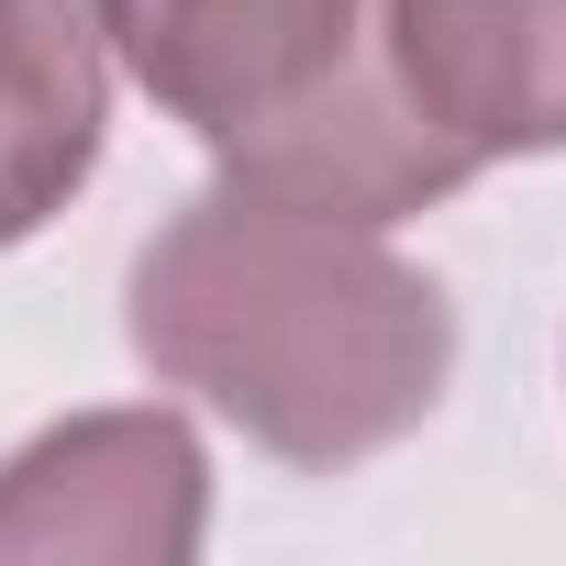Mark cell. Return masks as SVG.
I'll return each mask as SVG.
<instances>
[{"label": "cell", "instance_id": "obj_1", "mask_svg": "<svg viewBox=\"0 0 566 566\" xmlns=\"http://www.w3.org/2000/svg\"><path fill=\"white\" fill-rule=\"evenodd\" d=\"M123 334L156 389H189L255 455L334 478L433 422L455 378L444 277L334 200L211 178L156 222L123 290Z\"/></svg>", "mask_w": 566, "mask_h": 566}, {"label": "cell", "instance_id": "obj_5", "mask_svg": "<svg viewBox=\"0 0 566 566\" xmlns=\"http://www.w3.org/2000/svg\"><path fill=\"white\" fill-rule=\"evenodd\" d=\"M112 56L90 0H0V244H34L101 167Z\"/></svg>", "mask_w": 566, "mask_h": 566}, {"label": "cell", "instance_id": "obj_4", "mask_svg": "<svg viewBox=\"0 0 566 566\" xmlns=\"http://www.w3.org/2000/svg\"><path fill=\"white\" fill-rule=\"evenodd\" d=\"M389 90L467 156H566V0H378Z\"/></svg>", "mask_w": 566, "mask_h": 566}, {"label": "cell", "instance_id": "obj_3", "mask_svg": "<svg viewBox=\"0 0 566 566\" xmlns=\"http://www.w3.org/2000/svg\"><path fill=\"white\" fill-rule=\"evenodd\" d=\"M211 522V455L167 400L45 422L0 467V566H178Z\"/></svg>", "mask_w": 566, "mask_h": 566}, {"label": "cell", "instance_id": "obj_2", "mask_svg": "<svg viewBox=\"0 0 566 566\" xmlns=\"http://www.w3.org/2000/svg\"><path fill=\"white\" fill-rule=\"evenodd\" d=\"M101 56L189 123L222 178L334 200L356 222H411L478 167L389 90L367 0H90Z\"/></svg>", "mask_w": 566, "mask_h": 566}]
</instances>
